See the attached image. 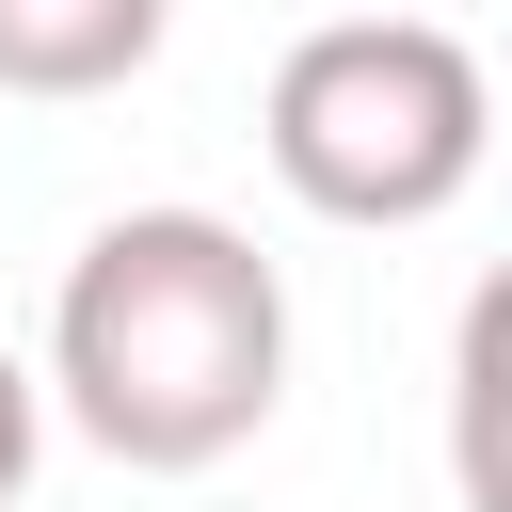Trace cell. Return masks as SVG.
<instances>
[{
	"label": "cell",
	"mask_w": 512,
	"mask_h": 512,
	"mask_svg": "<svg viewBox=\"0 0 512 512\" xmlns=\"http://www.w3.org/2000/svg\"><path fill=\"white\" fill-rule=\"evenodd\" d=\"M32 448H48V400H32V368L0 352V512L32 496Z\"/></svg>",
	"instance_id": "cell-4"
},
{
	"label": "cell",
	"mask_w": 512,
	"mask_h": 512,
	"mask_svg": "<svg viewBox=\"0 0 512 512\" xmlns=\"http://www.w3.org/2000/svg\"><path fill=\"white\" fill-rule=\"evenodd\" d=\"M256 144L288 176V208L352 224V240H400V224H448L480 192V144H496V80L448 16L416 0H352L320 32H288L272 96H256Z\"/></svg>",
	"instance_id": "cell-2"
},
{
	"label": "cell",
	"mask_w": 512,
	"mask_h": 512,
	"mask_svg": "<svg viewBox=\"0 0 512 512\" xmlns=\"http://www.w3.org/2000/svg\"><path fill=\"white\" fill-rule=\"evenodd\" d=\"M176 0H0V96H128L160 64Z\"/></svg>",
	"instance_id": "cell-3"
},
{
	"label": "cell",
	"mask_w": 512,
	"mask_h": 512,
	"mask_svg": "<svg viewBox=\"0 0 512 512\" xmlns=\"http://www.w3.org/2000/svg\"><path fill=\"white\" fill-rule=\"evenodd\" d=\"M32 400L128 480H192L288 400V272L224 208H112L48 288Z\"/></svg>",
	"instance_id": "cell-1"
}]
</instances>
